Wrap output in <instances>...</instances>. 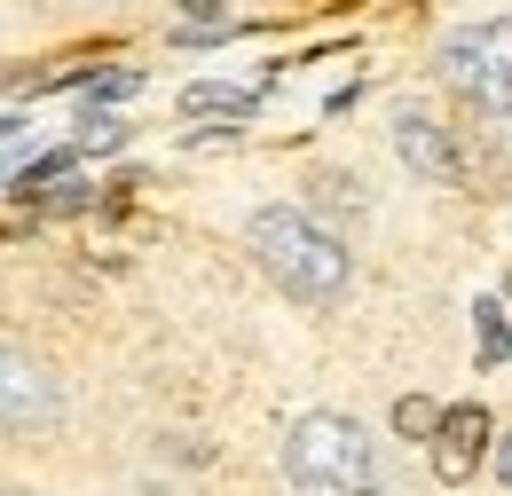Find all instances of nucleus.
Segmentation results:
<instances>
[{
  "instance_id": "nucleus-1",
  "label": "nucleus",
  "mask_w": 512,
  "mask_h": 496,
  "mask_svg": "<svg viewBox=\"0 0 512 496\" xmlns=\"http://www.w3.org/2000/svg\"><path fill=\"white\" fill-rule=\"evenodd\" d=\"M253 252L260 268L292 292V300H308V308H331L339 292H347V245L316 229L300 205H260L253 213Z\"/></svg>"
},
{
  "instance_id": "nucleus-2",
  "label": "nucleus",
  "mask_w": 512,
  "mask_h": 496,
  "mask_svg": "<svg viewBox=\"0 0 512 496\" xmlns=\"http://www.w3.org/2000/svg\"><path fill=\"white\" fill-rule=\"evenodd\" d=\"M284 473H292V489H308V496H355L371 481V441L339 410H308L284 434Z\"/></svg>"
},
{
  "instance_id": "nucleus-3",
  "label": "nucleus",
  "mask_w": 512,
  "mask_h": 496,
  "mask_svg": "<svg viewBox=\"0 0 512 496\" xmlns=\"http://www.w3.org/2000/svg\"><path fill=\"white\" fill-rule=\"evenodd\" d=\"M442 79L489 119L512 111V16H489V24H465L442 40Z\"/></svg>"
},
{
  "instance_id": "nucleus-4",
  "label": "nucleus",
  "mask_w": 512,
  "mask_h": 496,
  "mask_svg": "<svg viewBox=\"0 0 512 496\" xmlns=\"http://www.w3.org/2000/svg\"><path fill=\"white\" fill-rule=\"evenodd\" d=\"M48 418H56V378L40 371L32 355L0 347V426L32 434V426H48Z\"/></svg>"
},
{
  "instance_id": "nucleus-5",
  "label": "nucleus",
  "mask_w": 512,
  "mask_h": 496,
  "mask_svg": "<svg viewBox=\"0 0 512 496\" xmlns=\"http://www.w3.org/2000/svg\"><path fill=\"white\" fill-rule=\"evenodd\" d=\"M489 434H497V426H489V410H481V402L449 410L442 434H434V481H449V489H457V481H473V465L489 457Z\"/></svg>"
},
{
  "instance_id": "nucleus-6",
  "label": "nucleus",
  "mask_w": 512,
  "mask_h": 496,
  "mask_svg": "<svg viewBox=\"0 0 512 496\" xmlns=\"http://www.w3.org/2000/svg\"><path fill=\"white\" fill-rule=\"evenodd\" d=\"M394 150H402V166H418L426 182H449V174H457V158H449L442 126L418 119V111H402V119H394Z\"/></svg>"
},
{
  "instance_id": "nucleus-7",
  "label": "nucleus",
  "mask_w": 512,
  "mask_h": 496,
  "mask_svg": "<svg viewBox=\"0 0 512 496\" xmlns=\"http://www.w3.org/2000/svg\"><path fill=\"white\" fill-rule=\"evenodd\" d=\"M473 323H481V371H505V363H512V323H505V308H497V300H481Z\"/></svg>"
},
{
  "instance_id": "nucleus-8",
  "label": "nucleus",
  "mask_w": 512,
  "mask_h": 496,
  "mask_svg": "<svg viewBox=\"0 0 512 496\" xmlns=\"http://www.w3.org/2000/svg\"><path fill=\"white\" fill-rule=\"evenodd\" d=\"M182 111H221V119H245V111H253V95H245V87H221V79H197V87H182Z\"/></svg>"
},
{
  "instance_id": "nucleus-9",
  "label": "nucleus",
  "mask_w": 512,
  "mask_h": 496,
  "mask_svg": "<svg viewBox=\"0 0 512 496\" xmlns=\"http://www.w3.org/2000/svg\"><path fill=\"white\" fill-rule=\"evenodd\" d=\"M119 142H127V119H119V111H103V103L79 111V150H119Z\"/></svg>"
},
{
  "instance_id": "nucleus-10",
  "label": "nucleus",
  "mask_w": 512,
  "mask_h": 496,
  "mask_svg": "<svg viewBox=\"0 0 512 496\" xmlns=\"http://www.w3.org/2000/svg\"><path fill=\"white\" fill-rule=\"evenodd\" d=\"M79 158H87L79 142H71V150H56V158H32V166L16 174V197H40V189H48V182H64V174H71V166H79Z\"/></svg>"
},
{
  "instance_id": "nucleus-11",
  "label": "nucleus",
  "mask_w": 512,
  "mask_h": 496,
  "mask_svg": "<svg viewBox=\"0 0 512 496\" xmlns=\"http://www.w3.org/2000/svg\"><path fill=\"white\" fill-rule=\"evenodd\" d=\"M32 166V119H0V182H16Z\"/></svg>"
},
{
  "instance_id": "nucleus-12",
  "label": "nucleus",
  "mask_w": 512,
  "mask_h": 496,
  "mask_svg": "<svg viewBox=\"0 0 512 496\" xmlns=\"http://www.w3.org/2000/svg\"><path fill=\"white\" fill-rule=\"evenodd\" d=\"M442 418H449V410L418 402V394H402V402H394V426H402V434H426V441H434V434H442Z\"/></svg>"
},
{
  "instance_id": "nucleus-13",
  "label": "nucleus",
  "mask_w": 512,
  "mask_h": 496,
  "mask_svg": "<svg viewBox=\"0 0 512 496\" xmlns=\"http://www.w3.org/2000/svg\"><path fill=\"white\" fill-rule=\"evenodd\" d=\"M190 16V32H229V0H174Z\"/></svg>"
},
{
  "instance_id": "nucleus-14",
  "label": "nucleus",
  "mask_w": 512,
  "mask_h": 496,
  "mask_svg": "<svg viewBox=\"0 0 512 496\" xmlns=\"http://www.w3.org/2000/svg\"><path fill=\"white\" fill-rule=\"evenodd\" d=\"M134 87V71H103V79H95V87H87V103H119V95H127Z\"/></svg>"
},
{
  "instance_id": "nucleus-15",
  "label": "nucleus",
  "mask_w": 512,
  "mask_h": 496,
  "mask_svg": "<svg viewBox=\"0 0 512 496\" xmlns=\"http://www.w3.org/2000/svg\"><path fill=\"white\" fill-rule=\"evenodd\" d=\"M497 481L512 489V434H497Z\"/></svg>"
},
{
  "instance_id": "nucleus-16",
  "label": "nucleus",
  "mask_w": 512,
  "mask_h": 496,
  "mask_svg": "<svg viewBox=\"0 0 512 496\" xmlns=\"http://www.w3.org/2000/svg\"><path fill=\"white\" fill-rule=\"evenodd\" d=\"M355 496H379V489H355Z\"/></svg>"
},
{
  "instance_id": "nucleus-17",
  "label": "nucleus",
  "mask_w": 512,
  "mask_h": 496,
  "mask_svg": "<svg viewBox=\"0 0 512 496\" xmlns=\"http://www.w3.org/2000/svg\"><path fill=\"white\" fill-rule=\"evenodd\" d=\"M505 292H512V276H505Z\"/></svg>"
}]
</instances>
